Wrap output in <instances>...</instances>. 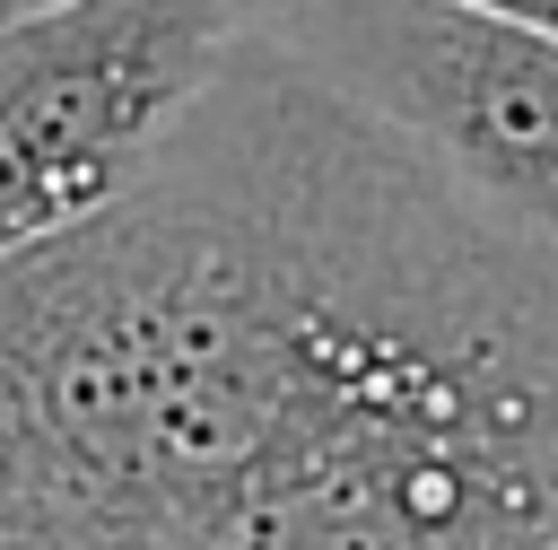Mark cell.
Instances as JSON below:
<instances>
[{"instance_id":"cell-1","label":"cell","mask_w":558,"mask_h":550,"mask_svg":"<svg viewBox=\"0 0 558 550\" xmlns=\"http://www.w3.org/2000/svg\"><path fill=\"white\" fill-rule=\"evenodd\" d=\"M0 550H558V236L244 26L0 253Z\"/></svg>"},{"instance_id":"cell-2","label":"cell","mask_w":558,"mask_h":550,"mask_svg":"<svg viewBox=\"0 0 558 550\" xmlns=\"http://www.w3.org/2000/svg\"><path fill=\"white\" fill-rule=\"evenodd\" d=\"M253 0L0 9V253L105 210L218 79Z\"/></svg>"},{"instance_id":"cell-5","label":"cell","mask_w":558,"mask_h":550,"mask_svg":"<svg viewBox=\"0 0 558 550\" xmlns=\"http://www.w3.org/2000/svg\"><path fill=\"white\" fill-rule=\"evenodd\" d=\"M0 9H35V0H0Z\"/></svg>"},{"instance_id":"cell-4","label":"cell","mask_w":558,"mask_h":550,"mask_svg":"<svg viewBox=\"0 0 558 550\" xmlns=\"http://www.w3.org/2000/svg\"><path fill=\"white\" fill-rule=\"evenodd\" d=\"M488 9H514V17H532L541 35H558V0H488Z\"/></svg>"},{"instance_id":"cell-3","label":"cell","mask_w":558,"mask_h":550,"mask_svg":"<svg viewBox=\"0 0 558 550\" xmlns=\"http://www.w3.org/2000/svg\"><path fill=\"white\" fill-rule=\"evenodd\" d=\"M244 26L558 236V35L488 0H253Z\"/></svg>"}]
</instances>
